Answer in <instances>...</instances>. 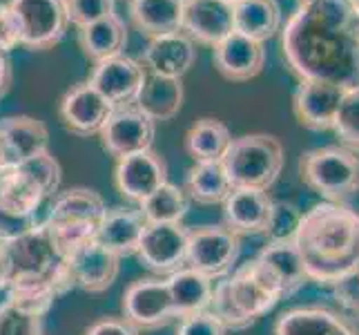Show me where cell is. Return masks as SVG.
Masks as SVG:
<instances>
[{"instance_id":"cell-1","label":"cell","mask_w":359,"mask_h":335,"mask_svg":"<svg viewBox=\"0 0 359 335\" xmlns=\"http://www.w3.org/2000/svg\"><path fill=\"white\" fill-rule=\"evenodd\" d=\"M281 54L299 81L359 88V11L351 0H308L281 29Z\"/></svg>"},{"instance_id":"cell-2","label":"cell","mask_w":359,"mask_h":335,"mask_svg":"<svg viewBox=\"0 0 359 335\" xmlns=\"http://www.w3.org/2000/svg\"><path fill=\"white\" fill-rule=\"evenodd\" d=\"M292 244L308 282L335 287L359 266V213L348 204H315L304 213Z\"/></svg>"},{"instance_id":"cell-3","label":"cell","mask_w":359,"mask_h":335,"mask_svg":"<svg viewBox=\"0 0 359 335\" xmlns=\"http://www.w3.org/2000/svg\"><path fill=\"white\" fill-rule=\"evenodd\" d=\"M281 302L277 284L257 259L234 268L215 284L210 311L228 331H243Z\"/></svg>"},{"instance_id":"cell-4","label":"cell","mask_w":359,"mask_h":335,"mask_svg":"<svg viewBox=\"0 0 359 335\" xmlns=\"http://www.w3.org/2000/svg\"><path fill=\"white\" fill-rule=\"evenodd\" d=\"M105 199L92 188L58 190L47 204L45 228L60 257L96 239L98 223L105 215Z\"/></svg>"},{"instance_id":"cell-5","label":"cell","mask_w":359,"mask_h":335,"mask_svg":"<svg viewBox=\"0 0 359 335\" xmlns=\"http://www.w3.org/2000/svg\"><path fill=\"white\" fill-rule=\"evenodd\" d=\"M221 164L228 172L232 188L270 190L281 175L286 155L277 136L252 132L232 139Z\"/></svg>"},{"instance_id":"cell-6","label":"cell","mask_w":359,"mask_h":335,"mask_svg":"<svg viewBox=\"0 0 359 335\" xmlns=\"http://www.w3.org/2000/svg\"><path fill=\"white\" fill-rule=\"evenodd\" d=\"M299 175L326 202L346 204L359 192V155L344 145L315 147L302 155Z\"/></svg>"},{"instance_id":"cell-7","label":"cell","mask_w":359,"mask_h":335,"mask_svg":"<svg viewBox=\"0 0 359 335\" xmlns=\"http://www.w3.org/2000/svg\"><path fill=\"white\" fill-rule=\"evenodd\" d=\"M18 27L20 47L47 52L65 39L69 16L65 0H7Z\"/></svg>"},{"instance_id":"cell-8","label":"cell","mask_w":359,"mask_h":335,"mask_svg":"<svg viewBox=\"0 0 359 335\" xmlns=\"http://www.w3.org/2000/svg\"><path fill=\"white\" fill-rule=\"evenodd\" d=\"M241 253V239L226 226H201L188 232L185 266L203 272L210 280L230 275Z\"/></svg>"},{"instance_id":"cell-9","label":"cell","mask_w":359,"mask_h":335,"mask_svg":"<svg viewBox=\"0 0 359 335\" xmlns=\"http://www.w3.org/2000/svg\"><path fill=\"white\" fill-rule=\"evenodd\" d=\"M121 308L123 320L130 322L141 333L163 329L172 320H177L168 282L161 277H145L132 282L123 293Z\"/></svg>"},{"instance_id":"cell-10","label":"cell","mask_w":359,"mask_h":335,"mask_svg":"<svg viewBox=\"0 0 359 335\" xmlns=\"http://www.w3.org/2000/svg\"><path fill=\"white\" fill-rule=\"evenodd\" d=\"M188 232L183 223H147L136 257L154 275H172L188 259Z\"/></svg>"},{"instance_id":"cell-11","label":"cell","mask_w":359,"mask_h":335,"mask_svg":"<svg viewBox=\"0 0 359 335\" xmlns=\"http://www.w3.org/2000/svg\"><path fill=\"white\" fill-rule=\"evenodd\" d=\"M154 132L156 123L130 103L114 107L112 117L107 119L98 139H101L103 150L109 157L121 159L134 152L150 150L154 143Z\"/></svg>"},{"instance_id":"cell-12","label":"cell","mask_w":359,"mask_h":335,"mask_svg":"<svg viewBox=\"0 0 359 335\" xmlns=\"http://www.w3.org/2000/svg\"><path fill=\"white\" fill-rule=\"evenodd\" d=\"M114 105L98 92L96 88L85 81L76 83L63 94L58 105V117L63 121L67 132L90 139V136H98L112 117Z\"/></svg>"},{"instance_id":"cell-13","label":"cell","mask_w":359,"mask_h":335,"mask_svg":"<svg viewBox=\"0 0 359 335\" xmlns=\"http://www.w3.org/2000/svg\"><path fill=\"white\" fill-rule=\"evenodd\" d=\"M165 183H168V164L152 147L150 150L116 159L114 185L121 192V197H126L128 202L141 204L145 197H150Z\"/></svg>"},{"instance_id":"cell-14","label":"cell","mask_w":359,"mask_h":335,"mask_svg":"<svg viewBox=\"0 0 359 335\" xmlns=\"http://www.w3.org/2000/svg\"><path fill=\"white\" fill-rule=\"evenodd\" d=\"M344 92L324 81H299L292 94V112L304 128L313 132L332 130Z\"/></svg>"},{"instance_id":"cell-15","label":"cell","mask_w":359,"mask_h":335,"mask_svg":"<svg viewBox=\"0 0 359 335\" xmlns=\"http://www.w3.org/2000/svg\"><path fill=\"white\" fill-rule=\"evenodd\" d=\"M145 74L147 72L139 60H134L132 56L126 54H118L101 60V63H94L92 77L88 83L101 92L114 107H118V105L134 103V98L143 85Z\"/></svg>"},{"instance_id":"cell-16","label":"cell","mask_w":359,"mask_h":335,"mask_svg":"<svg viewBox=\"0 0 359 335\" xmlns=\"http://www.w3.org/2000/svg\"><path fill=\"white\" fill-rule=\"evenodd\" d=\"M181 32L194 43L215 47L234 32L232 3L226 0H183Z\"/></svg>"},{"instance_id":"cell-17","label":"cell","mask_w":359,"mask_h":335,"mask_svg":"<svg viewBox=\"0 0 359 335\" xmlns=\"http://www.w3.org/2000/svg\"><path fill=\"white\" fill-rule=\"evenodd\" d=\"M212 63L224 79L232 83H243L262 74L266 65V49L264 43L248 39L239 32H232L212 47Z\"/></svg>"},{"instance_id":"cell-18","label":"cell","mask_w":359,"mask_h":335,"mask_svg":"<svg viewBox=\"0 0 359 335\" xmlns=\"http://www.w3.org/2000/svg\"><path fill=\"white\" fill-rule=\"evenodd\" d=\"M74 287L88 293H103L107 291L118 277L121 257L109 253L96 239L81 246L79 251L65 257Z\"/></svg>"},{"instance_id":"cell-19","label":"cell","mask_w":359,"mask_h":335,"mask_svg":"<svg viewBox=\"0 0 359 335\" xmlns=\"http://www.w3.org/2000/svg\"><path fill=\"white\" fill-rule=\"evenodd\" d=\"M272 335H359V329L341 311L326 306H297L277 317Z\"/></svg>"},{"instance_id":"cell-20","label":"cell","mask_w":359,"mask_h":335,"mask_svg":"<svg viewBox=\"0 0 359 335\" xmlns=\"http://www.w3.org/2000/svg\"><path fill=\"white\" fill-rule=\"evenodd\" d=\"M196 63V45L183 32L154 36L143 49V67L150 74L183 79Z\"/></svg>"},{"instance_id":"cell-21","label":"cell","mask_w":359,"mask_h":335,"mask_svg":"<svg viewBox=\"0 0 359 335\" xmlns=\"http://www.w3.org/2000/svg\"><path fill=\"white\" fill-rule=\"evenodd\" d=\"M224 206V226L234 235H264L272 199L268 190L232 188Z\"/></svg>"},{"instance_id":"cell-22","label":"cell","mask_w":359,"mask_h":335,"mask_svg":"<svg viewBox=\"0 0 359 335\" xmlns=\"http://www.w3.org/2000/svg\"><path fill=\"white\" fill-rule=\"evenodd\" d=\"M11 266H14V277L16 275H52L63 262V257L56 253L54 242L49 237L45 226L34 228L25 237L5 244Z\"/></svg>"},{"instance_id":"cell-23","label":"cell","mask_w":359,"mask_h":335,"mask_svg":"<svg viewBox=\"0 0 359 335\" xmlns=\"http://www.w3.org/2000/svg\"><path fill=\"white\" fill-rule=\"evenodd\" d=\"M257 262L277 284L281 300H288L304 284H308V275L299 253L292 242H268L262 251L257 253Z\"/></svg>"},{"instance_id":"cell-24","label":"cell","mask_w":359,"mask_h":335,"mask_svg":"<svg viewBox=\"0 0 359 335\" xmlns=\"http://www.w3.org/2000/svg\"><path fill=\"white\" fill-rule=\"evenodd\" d=\"M145 219L134 208H107L98 223L96 242L116 257L136 255V248L143 237Z\"/></svg>"},{"instance_id":"cell-25","label":"cell","mask_w":359,"mask_h":335,"mask_svg":"<svg viewBox=\"0 0 359 335\" xmlns=\"http://www.w3.org/2000/svg\"><path fill=\"white\" fill-rule=\"evenodd\" d=\"M0 139L5 145L7 166H16L47 150L49 132L41 119L18 114L0 119Z\"/></svg>"},{"instance_id":"cell-26","label":"cell","mask_w":359,"mask_h":335,"mask_svg":"<svg viewBox=\"0 0 359 335\" xmlns=\"http://www.w3.org/2000/svg\"><path fill=\"white\" fill-rule=\"evenodd\" d=\"M183 79L158 77V74H145L143 85L136 94L134 103L145 117H150L154 123H163L175 119L183 107Z\"/></svg>"},{"instance_id":"cell-27","label":"cell","mask_w":359,"mask_h":335,"mask_svg":"<svg viewBox=\"0 0 359 335\" xmlns=\"http://www.w3.org/2000/svg\"><path fill=\"white\" fill-rule=\"evenodd\" d=\"M165 282H168V289H170L172 306H175V315L179 320L190 317L194 313L210 311L215 280L205 277L203 272L194 270L190 266H183L177 272L168 275Z\"/></svg>"},{"instance_id":"cell-28","label":"cell","mask_w":359,"mask_h":335,"mask_svg":"<svg viewBox=\"0 0 359 335\" xmlns=\"http://www.w3.org/2000/svg\"><path fill=\"white\" fill-rule=\"evenodd\" d=\"M234 32L259 43H266L281 32L283 14L277 0H237L232 3Z\"/></svg>"},{"instance_id":"cell-29","label":"cell","mask_w":359,"mask_h":335,"mask_svg":"<svg viewBox=\"0 0 359 335\" xmlns=\"http://www.w3.org/2000/svg\"><path fill=\"white\" fill-rule=\"evenodd\" d=\"M79 45L92 63L123 54L128 45V27L116 14L101 18L79 29Z\"/></svg>"},{"instance_id":"cell-30","label":"cell","mask_w":359,"mask_h":335,"mask_svg":"<svg viewBox=\"0 0 359 335\" xmlns=\"http://www.w3.org/2000/svg\"><path fill=\"white\" fill-rule=\"evenodd\" d=\"M188 199L201 206H219L228 199L232 192V183L228 179V172L221 161H199L194 164L188 175H185L183 185Z\"/></svg>"},{"instance_id":"cell-31","label":"cell","mask_w":359,"mask_h":335,"mask_svg":"<svg viewBox=\"0 0 359 335\" xmlns=\"http://www.w3.org/2000/svg\"><path fill=\"white\" fill-rule=\"evenodd\" d=\"M183 0H130V18L147 39L181 32Z\"/></svg>"},{"instance_id":"cell-32","label":"cell","mask_w":359,"mask_h":335,"mask_svg":"<svg viewBox=\"0 0 359 335\" xmlns=\"http://www.w3.org/2000/svg\"><path fill=\"white\" fill-rule=\"evenodd\" d=\"M230 143V128L215 117L199 119L183 136V147L194 159V164H199V161H221Z\"/></svg>"},{"instance_id":"cell-33","label":"cell","mask_w":359,"mask_h":335,"mask_svg":"<svg viewBox=\"0 0 359 335\" xmlns=\"http://www.w3.org/2000/svg\"><path fill=\"white\" fill-rule=\"evenodd\" d=\"M188 208L190 199L185 190L168 181L156 192L145 197L139 204V213L143 215L145 223H183Z\"/></svg>"},{"instance_id":"cell-34","label":"cell","mask_w":359,"mask_h":335,"mask_svg":"<svg viewBox=\"0 0 359 335\" xmlns=\"http://www.w3.org/2000/svg\"><path fill=\"white\" fill-rule=\"evenodd\" d=\"M332 132L337 134L339 145L359 155V88L344 92Z\"/></svg>"},{"instance_id":"cell-35","label":"cell","mask_w":359,"mask_h":335,"mask_svg":"<svg viewBox=\"0 0 359 335\" xmlns=\"http://www.w3.org/2000/svg\"><path fill=\"white\" fill-rule=\"evenodd\" d=\"M302 208L292 202L283 199H272L270 215H268V226H266V237L268 242H292L297 228L302 223Z\"/></svg>"},{"instance_id":"cell-36","label":"cell","mask_w":359,"mask_h":335,"mask_svg":"<svg viewBox=\"0 0 359 335\" xmlns=\"http://www.w3.org/2000/svg\"><path fill=\"white\" fill-rule=\"evenodd\" d=\"M25 175H27L39 188L45 192V197H52L60 190V181H63V170H60V164L56 161V157H52L47 150L36 155L27 161H20L16 164Z\"/></svg>"},{"instance_id":"cell-37","label":"cell","mask_w":359,"mask_h":335,"mask_svg":"<svg viewBox=\"0 0 359 335\" xmlns=\"http://www.w3.org/2000/svg\"><path fill=\"white\" fill-rule=\"evenodd\" d=\"M0 335H45L43 317L22 311L5 300L0 304Z\"/></svg>"},{"instance_id":"cell-38","label":"cell","mask_w":359,"mask_h":335,"mask_svg":"<svg viewBox=\"0 0 359 335\" xmlns=\"http://www.w3.org/2000/svg\"><path fill=\"white\" fill-rule=\"evenodd\" d=\"M39 226H43V223L39 221V215L18 213V210H11V208L0 204V244L16 242Z\"/></svg>"},{"instance_id":"cell-39","label":"cell","mask_w":359,"mask_h":335,"mask_svg":"<svg viewBox=\"0 0 359 335\" xmlns=\"http://www.w3.org/2000/svg\"><path fill=\"white\" fill-rule=\"evenodd\" d=\"M114 5L116 0H65L69 22L76 25L79 29L85 27V25L112 16Z\"/></svg>"},{"instance_id":"cell-40","label":"cell","mask_w":359,"mask_h":335,"mask_svg":"<svg viewBox=\"0 0 359 335\" xmlns=\"http://www.w3.org/2000/svg\"><path fill=\"white\" fill-rule=\"evenodd\" d=\"M332 293H335V300L341 308V313L346 317H351L353 322L355 320L359 322V266L351 270L346 277H341L332 287Z\"/></svg>"},{"instance_id":"cell-41","label":"cell","mask_w":359,"mask_h":335,"mask_svg":"<svg viewBox=\"0 0 359 335\" xmlns=\"http://www.w3.org/2000/svg\"><path fill=\"white\" fill-rule=\"evenodd\" d=\"M177 335H228V329L221 324L212 311H203L183 317L177 327Z\"/></svg>"},{"instance_id":"cell-42","label":"cell","mask_w":359,"mask_h":335,"mask_svg":"<svg viewBox=\"0 0 359 335\" xmlns=\"http://www.w3.org/2000/svg\"><path fill=\"white\" fill-rule=\"evenodd\" d=\"M18 45L20 43H18V27H16L14 14H11L7 3H0V49L9 54L11 49H16Z\"/></svg>"},{"instance_id":"cell-43","label":"cell","mask_w":359,"mask_h":335,"mask_svg":"<svg viewBox=\"0 0 359 335\" xmlns=\"http://www.w3.org/2000/svg\"><path fill=\"white\" fill-rule=\"evenodd\" d=\"M85 335H141L139 329H134L130 322L123 317H103L85 331Z\"/></svg>"},{"instance_id":"cell-44","label":"cell","mask_w":359,"mask_h":335,"mask_svg":"<svg viewBox=\"0 0 359 335\" xmlns=\"http://www.w3.org/2000/svg\"><path fill=\"white\" fill-rule=\"evenodd\" d=\"M11 280H14V266H11V257L5 244H0V291H7Z\"/></svg>"},{"instance_id":"cell-45","label":"cell","mask_w":359,"mask_h":335,"mask_svg":"<svg viewBox=\"0 0 359 335\" xmlns=\"http://www.w3.org/2000/svg\"><path fill=\"white\" fill-rule=\"evenodd\" d=\"M11 79H14V72H11V60L9 54L0 49V98H3L9 88H11Z\"/></svg>"},{"instance_id":"cell-46","label":"cell","mask_w":359,"mask_h":335,"mask_svg":"<svg viewBox=\"0 0 359 335\" xmlns=\"http://www.w3.org/2000/svg\"><path fill=\"white\" fill-rule=\"evenodd\" d=\"M7 168V155H5V145H3V139H0V170Z\"/></svg>"},{"instance_id":"cell-47","label":"cell","mask_w":359,"mask_h":335,"mask_svg":"<svg viewBox=\"0 0 359 335\" xmlns=\"http://www.w3.org/2000/svg\"><path fill=\"white\" fill-rule=\"evenodd\" d=\"M351 3H353V7H355V9L359 11V0H351Z\"/></svg>"},{"instance_id":"cell-48","label":"cell","mask_w":359,"mask_h":335,"mask_svg":"<svg viewBox=\"0 0 359 335\" xmlns=\"http://www.w3.org/2000/svg\"><path fill=\"white\" fill-rule=\"evenodd\" d=\"M226 3H237V0H226Z\"/></svg>"},{"instance_id":"cell-49","label":"cell","mask_w":359,"mask_h":335,"mask_svg":"<svg viewBox=\"0 0 359 335\" xmlns=\"http://www.w3.org/2000/svg\"><path fill=\"white\" fill-rule=\"evenodd\" d=\"M302 3H308V0H299V5H302Z\"/></svg>"}]
</instances>
